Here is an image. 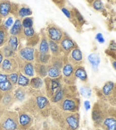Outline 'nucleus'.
Wrapping results in <instances>:
<instances>
[{"instance_id":"4d7b16f0","label":"nucleus","mask_w":116,"mask_h":130,"mask_svg":"<svg viewBox=\"0 0 116 130\" xmlns=\"http://www.w3.org/2000/svg\"><path fill=\"white\" fill-rule=\"evenodd\" d=\"M28 130H38V129H37V128H35L34 126H33V127H32V126H31V128H29Z\"/></svg>"},{"instance_id":"cd10ccee","label":"nucleus","mask_w":116,"mask_h":130,"mask_svg":"<svg viewBox=\"0 0 116 130\" xmlns=\"http://www.w3.org/2000/svg\"><path fill=\"white\" fill-rule=\"evenodd\" d=\"M10 37L9 31L4 26V25H0V48H2L4 45L7 43V40Z\"/></svg>"},{"instance_id":"8fccbe9b","label":"nucleus","mask_w":116,"mask_h":130,"mask_svg":"<svg viewBox=\"0 0 116 130\" xmlns=\"http://www.w3.org/2000/svg\"><path fill=\"white\" fill-rule=\"evenodd\" d=\"M105 54L108 55L110 57V58H112V59L116 60V51H110V50H105Z\"/></svg>"},{"instance_id":"7c9ffc66","label":"nucleus","mask_w":116,"mask_h":130,"mask_svg":"<svg viewBox=\"0 0 116 130\" xmlns=\"http://www.w3.org/2000/svg\"><path fill=\"white\" fill-rule=\"evenodd\" d=\"M48 76L50 78H58L62 76V70L58 69L57 67L48 64Z\"/></svg>"},{"instance_id":"f3484780","label":"nucleus","mask_w":116,"mask_h":130,"mask_svg":"<svg viewBox=\"0 0 116 130\" xmlns=\"http://www.w3.org/2000/svg\"><path fill=\"white\" fill-rule=\"evenodd\" d=\"M16 59H17L18 65H19V72H21V74L28 77H31V78L34 77V64L32 62L23 61V60L20 59L18 57H16Z\"/></svg>"},{"instance_id":"a18cd8bd","label":"nucleus","mask_w":116,"mask_h":130,"mask_svg":"<svg viewBox=\"0 0 116 130\" xmlns=\"http://www.w3.org/2000/svg\"><path fill=\"white\" fill-rule=\"evenodd\" d=\"M61 11L63 12V13H64L65 16H66V17L68 18L69 20H71V18H72V12H71V10L67 9L66 7H62L61 8Z\"/></svg>"},{"instance_id":"9d476101","label":"nucleus","mask_w":116,"mask_h":130,"mask_svg":"<svg viewBox=\"0 0 116 130\" xmlns=\"http://www.w3.org/2000/svg\"><path fill=\"white\" fill-rule=\"evenodd\" d=\"M19 5L11 2L10 0H0V16L2 18H6L8 15L13 14L17 16Z\"/></svg>"},{"instance_id":"052dcab7","label":"nucleus","mask_w":116,"mask_h":130,"mask_svg":"<svg viewBox=\"0 0 116 130\" xmlns=\"http://www.w3.org/2000/svg\"><path fill=\"white\" fill-rule=\"evenodd\" d=\"M0 130H2V127H1V126H0Z\"/></svg>"},{"instance_id":"20e7f679","label":"nucleus","mask_w":116,"mask_h":130,"mask_svg":"<svg viewBox=\"0 0 116 130\" xmlns=\"http://www.w3.org/2000/svg\"><path fill=\"white\" fill-rule=\"evenodd\" d=\"M2 130H20L18 122V113L15 111L5 110L0 119Z\"/></svg>"},{"instance_id":"4c0bfd02","label":"nucleus","mask_w":116,"mask_h":130,"mask_svg":"<svg viewBox=\"0 0 116 130\" xmlns=\"http://www.w3.org/2000/svg\"><path fill=\"white\" fill-rule=\"evenodd\" d=\"M13 87H14V86H13L9 81H6V82L0 84V92H12V91L13 90Z\"/></svg>"},{"instance_id":"1a4fd4ad","label":"nucleus","mask_w":116,"mask_h":130,"mask_svg":"<svg viewBox=\"0 0 116 130\" xmlns=\"http://www.w3.org/2000/svg\"><path fill=\"white\" fill-rule=\"evenodd\" d=\"M80 106V100L78 97L66 98L63 100L62 102H58L56 104V107L59 109L66 112H79Z\"/></svg>"},{"instance_id":"5701e85b","label":"nucleus","mask_w":116,"mask_h":130,"mask_svg":"<svg viewBox=\"0 0 116 130\" xmlns=\"http://www.w3.org/2000/svg\"><path fill=\"white\" fill-rule=\"evenodd\" d=\"M74 75L76 79H80L81 82H88V74L83 66H75L74 67Z\"/></svg>"},{"instance_id":"680f3d73","label":"nucleus","mask_w":116,"mask_h":130,"mask_svg":"<svg viewBox=\"0 0 116 130\" xmlns=\"http://www.w3.org/2000/svg\"><path fill=\"white\" fill-rule=\"evenodd\" d=\"M61 130H70V129H61Z\"/></svg>"},{"instance_id":"4468645a","label":"nucleus","mask_w":116,"mask_h":130,"mask_svg":"<svg viewBox=\"0 0 116 130\" xmlns=\"http://www.w3.org/2000/svg\"><path fill=\"white\" fill-rule=\"evenodd\" d=\"M18 122L20 130H28L32 126L34 119L30 113L25 110H20L18 112Z\"/></svg>"},{"instance_id":"37998d69","label":"nucleus","mask_w":116,"mask_h":130,"mask_svg":"<svg viewBox=\"0 0 116 130\" xmlns=\"http://www.w3.org/2000/svg\"><path fill=\"white\" fill-rule=\"evenodd\" d=\"M80 93L83 96H86V97H90V95H91V90H90V88L87 87V86H83L80 89Z\"/></svg>"},{"instance_id":"72a5a7b5","label":"nucleus","mask_w":116,"mask_h":130,"mask_svg":"<svg viewBox=\"0 0 116 130\" xmlns=\"http://www.w3.org/2000/svg\"><path fill=\"white\" fill-rule=\"evenodd\" d=\"M49 64L57 67L60 70H62L63 66V56H60V57H53V56H51V59H50Z\"/></svg>"},{"instance_id":"e433bc0d","label":"nucleus","mask_w":116,"mask_h":130,"mask_svg":"<svg viewBox=\"0 0 116 130\" xmlns=\"http://www.w3.org/2000/svg\"><path fill=\"white\" fill-rule=\"evenodd\" d=\"M90 6L94 8V10H96V11H97V12H100V13H103L105 14V6H104L103 2H102L101 0H94Z\"/></svg>"},{"instance_id":"603ef678","label":"nucleus","mask_w":116,"mask_h":130,"mask_svg":"<svg viewBox=\"0 0 116 130\" xmlns=\"http://www.w3.org/2000/svg\"><path fill=\"white\" fill-rule=\"evenodd\" d=\"M110 62L112 64V67H113V69L116 71V60L112 59V58H110Z\"/></svg>"},{"instance_id":"13d9d810","label":"nucleus","mask_w":116,"mask_h":130,"mask_svg":"<svg viewBox=\"0 0 116 130\" xmlns=\"http://www.w3.org/2000/svg\"><path fill=\"white\" fill-rule=\"evenodd\" d=\"M3 23V21H2V17H1V16H0V25L2 24Z\"/></svg>"},{"instance_id":"412c9836","label":"nucleus","mask_w":116,"mask_h":130,"mask_svg":"<svg viewBox=\"0 0 116 130\" xmlns=\"http://www.w3.org/2000/svg\"><path fill=\"white\" fill-rule=\"evenodd\" d=\"M9 33L10 35L13 36H16L19 40L21 39H24L23 37V27L21 24V20L17 18L15 22L13 23V26L9 29Z\"/></svg>"},{"instance_id":"c03bdc74","label":"nucleus","mask_w":116,"mask_h":130,"mask_svg":"<svg viewBox=\"0 0 116 130\" xmlns=\"http://www.w3.org/2000/svg\"><path fill=\"white\" fill-rule=\"evenodd\" d=\"M12 24H13V18H12V17H8L7 20H6V22H4V23H2V25H4V26L6 27V28L7 29V30H9Z\"/></svg>"},{"instance_id":"2f4dec72","label":"nucleus","mask_w":116,"mask_h":130,"mask_svg":"<svg viewBox=\"0 0 116 130\" xmlns=\"http://www.w3.org/2000/svg\"><path fill=\"white\" fill-rule=\"evenodd\" d=\"M0 50L2 52L5 58H10V57H16L17 53L14 50H13L7 44L4 45L2 48H0Z\"/></svg>"},{"instance_id":"39448f33","label":"nucleus","mask_w":116,"mask_h":130,"mask_svg":"<svg viewBox=\"0 0 116 130\" xmlns=\"http://www.w3.org/2000/svg\"><path fill=\"white\" fill-rule=\"evenodd\" d=\"M100 99L108 102L110 105L116 107V83L108 81L105 83L102 89L99 91Z\"/></svg>"},{"instance_id":"5fc2aeb1","label":"nucleus","mask_w":116,"mask_h":130,"mask_svg":"<svg viewBox=\"0 0 116 130\" xmlns=\"http://www.w3.org/2000/svg\"><path fill=\"white\" fill-rule=\"evenodd\" d=\"M4 56H3V54H2V52H1V50H0V66H1V64H2V62H3V60H4Z\"/></svg>"},{"instance_id":"c9c22d12","label":"nucleus","mask_w":116,"mask_h":130,"mask_svg":"<svg viewBox=\"0 0 116 130\" xmlns=\"http://www.w3.org/2000/svg\"><path fill=\"white\" fill-rule=\"evenodd\" d=\"M88 58L89 63L92 65V67L95 69H97V67H98L99 64H100V57H99V56L96 53H92L88 56Z\"/></svg>"},{"instance_id":"f257e3e1","label":"nucleus","mask_w":116,"mask_h":130,"mask_svg":"<svg viewBox=\"0 0 116 130\" xmlns=\"http://www.w3.org/2000/svg\"><path fill=\"white\" fill-rule=\"evenodd\" d=\"M31 94V98L27 101L26 105L24 106V110L30 113L31 116L39 115L44 118L49 116L52 109L49 99L38 90L33 92Z\"/></svg>"},{"instance_id":"49530a36","label":"nucleus","mask_w":116,"mask_h":130,"mask_svg":"<svg viewBox=\"0 0 116 130\" xmlns=\"http://www.w3.org/2000/svg\"><path fill=\"white\" fill-rule=\"evenodd\" d=\"M107 50H110V51H116V41L111 40L110 44H109V47Z\"/></svg>"},{"instance_id":"c756f323","label":"nucleus","mask_w":116,"mask_h":130,"mask_svg":"<svg viewBox=\"0 0 116 130\" xmlns=\"http://www.w3.org/2000/svg\"><path fill=\"white\" fill-rule=\"evenodd\" d=\"M31 14H32V11L26 5H22L21 7H19V10H18L17 13V16L19 19H23L25 17H29Z\"/></svg>"},{"instance_id":"b1692460","label":"nucleus","mask_w":116,"mask_h":130,"mask_svg":"<svg viewBox=\"0 0 116 130\" xmlns=\"http://www.w3.org/2000/svg\"><path fill=\"white\" fill-rule=\"evenodd\" d=\"M50 59H51V54L41 53L38 50H35V63L48 65L50 62Z\"/></svg>"},{"instance_id":"a211bd4d","label":"nucleus","mask_w":116,"mask_h":130,"mask_svg":"<svg viewBox=\"0 0 116 130\" xmlns=\"http://www.w3.org/2000/svg\"><path fill=\"white\" fill-rule=\"evenodd\" d=\"M67 59L72 65L75 66H82L83 64V55L79 47L73 48L67 56Z\"/></svg>"},{"instance_id":"7ed1b4c3","label":"nucleus","mask_w":116,"mask_h":130,"mask_svg":"<svg viewBox=\"0 0 116 130\" xmlns=\"http://www.w3.org/2000/svg\"><path fill=\"white\" fill-rule=\"evenodd\" d=\"M111 108H112V105H110L108 102H105L103 100H100L95 103L93 109H92L91 117L96 128H100L102 121L106 117Z\"/></svg>"},{"instance_id":"bf43d9fd","label":"nucleus","mask_w":116,"mask_h":130,"mask_svg":"<svg viewBox=\"0 0 116 130\" xmlns=\"http://www.w3.org/2000/svg\"><path fill=\"white\" fill-rule=\"evenodd\" d=\"M96 130H103V129H101V128H96Z\"/></svg>"},{"instance_id":"9b49d317","label":"nucleus","mask_w":116,"mask_h":130,"mask_svg":"<svg viewBox=\"0 0 116 130\" xmlns=\"http://www.w3.org/2000/svg\"><path fill=\"white\" fill-rule=\"evenodd\" d=\"M100 128L103 130H116V107L112 106L106 117L102 121Z\"/></svg>"},{"instance_id":"ddd939ff","label":"nucleus","mask_w":116,"mask_h":130,"mask_svg":"<svg viewBox=\"0 0 116 130\" xmlns=\"http://www.w3.org/2000/svg\"><path fill=\"white\" fill-rule=\"evenodd\" d=\"M59 45L61 47L62 53L64 57H67L73 48L78 47L76 42L72 40L68 35V33H66L65 31L63 32V36L62 38L61 41L59 42Z\"/></svg>"},{"instance_id":"a878e982","label":"nucleus","mask_w":116,"mask_h":130,"mask_svg":"<svg viewBox=\"0 0 116 130\" xmlns=\"http://www.w3.org/2000/svg\"><path fill=\"white\" fill-rule=\"evenodd\" d=\"M48 43H49V51L51 53V56H53V57L63 56V53H62L61 47H60L58 42H55L54 40H51L48 39Z\"/></svg>"},{"instance_id":"dca6fc26","label":"nucleus","mask_w":116,"mask_h":130,"mask_svg":"<svg viewBox=\"0 0 116 130\" xmlns=\"http://www.w3.org/2000/svg\"><path fill=\"white\" fill-rule=\"evenodd\" d=\"M17 57L23 61L32 62L33 63L35 60V48L27 46L22 47L21 45L18 48Z\"/></svg>"},{"instance_id":"f8f14e48","label":"nucleus","mask_w":116,"mask_h":130,"mask_svg":"<svg viewBox=\"0 0 116 130\" xmlns=\"http://www.w3.org/2000/svg\"><path fill=\"white\" fill-rule=\"evenodd\" d=\"M19 71V65L16 57H10L4 58L2 64L0 66V72L9 75L12 73H15Z\"/></svg>"},{"instance_id":"f03ea898","label":"nucleus","mask_w":116,"mask_h":130,"mask_svg":"<svg viewBox=\"0 0 116 130\" xmlns=\"http://www.w3.org/2000/svg\"><path fill=\"white\" fill-rule=\"evenodd\" d=\"M50 114L59 125L61 129L78 130L80 127V114L79 112H66L58 108H52Z\"/></svg>"},{"instance_id":"6ab92c4d","label":"nucleus","mask_w":116,"mask_h":130,"mask_svg":"<svg viewBox=\"0 0 116 130\" xmlns=\"http://www.w3.org/2000/svg\"><path fill=\"white\" fill-rule=\"evenodd\" d=\"M40 40L38 42V51L41 53L50 54L49 51V43H48V38L46 33L45 29H42L40 31Z\"/></svg>"},{"instance_id":"09e8293b","label":"nucleus","mask_w":116,"mask_h":130,"mask_svg":"<svg viewBox=\"0 0 116 130\" xmlns=\"http://www.w3.org/2000/svg\"><path fill=\"white\" fill-rule=\"evenodd\" d=\"M53 1H54V3H55L57 6H59L60 9H61L62 7H64L63 5L65 4V1H66V0H53Z\"/></svg>"},{"instance_id":"58836bf2","label":"nucleus","mask_w":116,"mask_h":130,"mask_svg":"<svg viewBox=\"0 0 116 130\" xmlns=\"http://www.w3.org/2000/svg\"><path fill=\"white\" fill-rule=\"evenodd\" d=\"M39 40H40V36L38 34V33H36V35H35L34 37H32V38L27 40V44H26L27 47H31V48H34L37 44H38Z\"/></svg>"},{"instance_id":"e2e57ef3","label":"nucleus","mask_w":116,"mask_h":130,"mask_svg":"<svg viewBox=\"0 0 116 130\" xmlns=\"http://www.w3.org/2000/svg\"><path fill=\"white\" fill-rule=\"evenodd\" d=\"M115 1H116V0H115Z\"/></svg>"},{"instance_id":"bb28decb","label":"nucleus","mask_w":116,"mask_h":130,"mask_svg":"<svg viewBox=\"0 0 116 130\" xmlns=\"http://www.w3.org/2000/svg\"><path fill=\"white\" fill-rule=\"evenodd\" d=\"M27 94H28V92L25 88L23 87H18L14 90V92H13V97H14V101L15 102H22L25 101L27 97Z\"/></svg>"},{"instance_id":"2eb2a0df","label":"nucleus","mask_w":116,"mask_h":130,"mask_svg":"<svg viewBox=\"0 0 116 130\" xmlns=\"http://www.w3.org/2000/svg\"><path fill=\"white\" fill-rule=\"evenodd\" d=\"M45 31H46L48 38L49 40H54L55 42H58V43L61 41L62 38L63 36V32H64L60 27L54 24V23H49L47 26V29Z\"/></svg>"},{"instance_id":"0eeeda50","label":"nucleus","mask_w":116,"mask_h":130,"mask_svg":"<svg viewBox=\"0 0 116 130\" xmlns=\"http://www.w3.org/2000/svg\"><path fill=\"white\" fill-rule=\"evenodd\" d=\"M62 78L67 85H75L76 77L74 75V66L72 65L67 59V57L63 56V66L62 68Z\"/></svg>"},{"instance_id":"393cba45","label":"nucleus","mask_w":116,"mask_h":130,"mask_svg":"<svg viewBox=\"0 0 116 130\" xmlns=\"http://www.w3.org/2000/svg\"><path fill=\"white\" fill-rule=\"evenodd\" d=\"M35 75L40 78L44 79L48 76V66L44 64L35 63L34 64Z\"/></svg>"},{"instance_id":"a19ab883","label":"nucleus","mask_w":116,"mask_h":130,"mask_svg":"<svg viewBox=\"0 0 116 130\" xmlns=\"http://www.w3.org/2000/svg\"><path fill=\"white\" fill-rule=\"evenodd\" d=\"M33 17L31 16H29V17H25L21 20V24H22L23 29L26 28H31L33 27Z\"/></svg>"},{"instance_id":"864d4df0","label":"nucleus","mask_w":116,"mask_h":130,"mask_svg":"<svg viewBox=\"0 0 116 130\" xmlns=\"http://www.w3.org/2000/svg\"><path fill=\"white\" fill-rule=\"evenodd\" d=\"M84 106H85V109H87V110H88V109H90V103L88 101H86L85 102H84Z\"/></svg>"},{"instance_id":"f704fd0d","label":"nucleus","mask_w":116,"mask_h":130,"mask_svg":"<svg viewBox=\"0 0 116 130\" xmlns=\"http://www.w3.org/2000/svg\"><path fill=\"white\" fill-rule=\"evenodd\" d=\"M30 81H31V79L29 78L28 76H26L23 74H21V72H19V77H18V82H17L18 86L26 88V87L30 86Z\"/></svg>"},{"instance_id":"473e14b6","label":"nucleus","mask_w":116,"mask_h":130,"mask_svg":"<svg viewBox=\"0 0 116 130\" xmlns=\"http://www.w3.org/2000/svg\"><path fill=\"white\" fill-rule=\"evenodd\" d=\"M6 44H7L13 50H14L15 52H17L18 48H19V45H20V40L16 36L10 35V37H9V39H8L7 43H6Z\"/></svg>"},{"instance_id":"de8ad7c7","label":"nucleus","mask_w":116,"mask_h":130,"mask_svg":"<svg viewBox=\"0 0 116 130\" xmlns=\"http://www.w3.org/2000/svg\"><path fill=\"white\" fill-rule=\"evenodd\" d=\"M8 81V77H7V75L3 72H0V84H2V83H5Z\"/></svg>"},{"instance_id":"3c124183","label":"nucleus","mask_w":116,"mask_h":130,"mask_svg":"<svg viewBox=\"0 0 116 130\" xmlns=\"http://www.w3.org/2000/svg\"><path fill=\"white\" fill-rule=\"evenodd\" d=\"M96 40H97L99 43H104V42H105V39H104L103 34H102V33H98V34H97V36H96Z\"/></svg>"},{"instance_id":"c85d7f7f","label":"nucleus","mask_w":116,"mask_h":130,"mask_svg":"<svg viewBox=\"0 0 116 130\" xmlns=\"http://www.w3.org/2000/svg\"><path fill=\"white\" fill-rule=\"evenodd\" d=\"M44 86V80L38 76H34L30 81V87L33 90H40Z\"/></svg>"},{"instance_id":"aec40b11","label":"nucleus","mask_w":116,"mask_h":130,"mask_svg":"<svg viewBox=\"0 0 116 130\" xmlns=\"http://www.w3.org/2000/svg\"><path fill=\"white\" fill-rule=\"evenodd\" d=\"M71 12H72V18H71L70 21L73 23V25L77 29H80L84 25V23H86L85 19L81 15V13H80V11L78 9H76V8L73 7L71 10Z\"/></svg>"},{"instance_id":"79ce46f5","label":"nucleus","mask_w":116,"mask_h":130,"mask_svg":"<svg viewBox=\"0 0 116 130\" xmlns=\"http://www.w3.org/2000/svg\"><path fill=\"white\" fill-rule=\"evenodd\" d=\"M7 77H8V81H9L13 86L17 85L18 77H19V71L15 72V73L9 74V75H7Z\"/></svg>"},{"instance_id":"423d86ee","label":"nucleus","mask_w":116,"mask_h":130,"mask_svg":"<svg viewBox=\"0 0 116 130\" xmlns=\"http://www.w3.org/2000/svg\"><path fill=\"white\" fill-rule=\"evenodd\" d=\"M76 94L77 92L75 85H67V84H64L59 90L50 98L49 101L52 103L57 104L58 102H62L63 100L66 99V98L77 97Z\"/></svg>"},{"instance_id":"4be33fe9","label":"nucleus","mask_w":116,"mask_h":130,"mask_svg":"<svg viewBox=\"0 0 116 130\" xmlns=\"http://www.w3.org/2000/svg\"><path fill=\"white\" fill-rule=\"evenodd\" d=\"M2 99L0 101V107L2 109H7L13 106V104L14 103V97H13V93L12 92H3Z\"/></svg>"},{"instance_id":"ea45409f","label":"nucleus","mask_w":116,"mask_h":130,"mask_svg":"<svg viewBox=\"0 0 116 130\" xmlns=\"http://www.w3.org/2000/svg\"><path fill=\"white\" fill-rule=\"evenodd\" d=\"M36 35V31H35L34 28L31 27V28H26V29H23V37L27 40L29 39L32 38Z\"/></svg>"},{"instance_id":"6e6552de","label":"nucleus","mask_w":116,"mask_h":130,"mask_svg":"<svg viewBox=\"0 0 116 130\" xmlns=\"http://www.w3.org/2000/svg\"><path fill=\"white\" fill-rule=\"evenodd\" d=\"M44 84L46 96L48 99H50L64 84V83H63L62 76L58 77V78H50V77L47 76L46 78H44Z\"/></svg>"},{"instance_id":"6e6d98bb","label":"nucleus","mask_w":116,"mask_h":130,"mask_svg":"<svg viewBox=\"0 0 116 130\" xmlns=\"http://www.w3.org/2000/svg\"><path fill=\"white\" fill-rule=\"evenodd\" d=\"M86 1H87V2H88L89 5H91V4H92V2H93L94 0H86Z\"/></svg>"}]
</instances>
